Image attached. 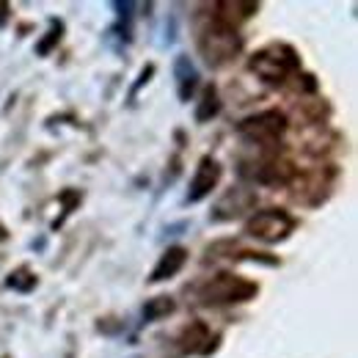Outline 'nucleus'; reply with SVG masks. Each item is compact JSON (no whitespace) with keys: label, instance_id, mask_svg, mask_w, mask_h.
<instances>
[{"label":"nucleus","instance_id":"nucleus-4","mask_svg":"<svg viewBox=\"0 0 358 358\" xmlns=\"http://www.w3.org/2000/svg\"><path fill=\"white\" fill-rule=\"evenodd\" d=\"M281 130H284V116H278V113H262V116L245 119L240 124V133L251 141H273L281 135Z\"/></svg>","mask_w":358,"mask_h":358},{"label":"nucleus","instance_id":"nucleus-5","mask_svg":"<svg viewBox=\"0 0 358 358\" xmlns=\"http://www.w3.org/2000/svg\"><path fill=\"white\" fill-rule=\"evenodd\" d=\"M218 177H221V169L215 160L204 157L193 174V182H190V190H187V201H201L204 196L213 193V187L218 185Z\"/></svg>","mask_w":358,"mask_h":358},{"label":"nucleus","instance_id":"nucleus-7","mask_svg":"<svg viewBox=\"0 0 358 358\" xmlns=\"http://www.w3.org/2000/svg\"><path fill=\"white\" fill-rule=\"evenodd\" d=\"M174 75H177L179 99H182V102H187V99L193 96V89L199 86V72H196V66L190 64V58H187V55H179L177 61H174Z\"/></svg>","mask_w":358,"mask_h":358},{"label":"nucleus","instance_id":"nucleus-9","mask_svg":"<svg viewBox=\"0 0 358 358\" xmlns=\"http://www.w3.org/2000/svg\"><path fill=\"white\" fill-rule=\"evenodd\" d=\"M218 108H221L218 91H215V86H207L204 94H201V105L196 108V119H199V122H207V119H213V116L218 113Z\"/></svg>","mask_w":358,"mask_h":358},{"label":"nucleus","instance_id":"nucleus-6","mask_svg":"<svg viewBox=\"0 0 358 358\" xmlns=\"http://www.w3.org/2000/svg\"><path fill=\"white\" fill-rule=\"evenodd\" d=\"M185 262H187V251H185V248H179V245L169 248V251L160 257V262L155 265L152 275H149V281H152V284H157V281H166V278L177 275Z\"/></svg>","mask_w":358,"mask_h":358},{"label":"nucleus","instance_id":"nucleus-3","mask_svg":"<svg viewBox=\"0 0 358 358\" xmlns=\"http://www.w3.org/2000/svg\"><path fill=\"white\" fill-rule=\"evenodd\" d=\"M289 229H292V221H289L284 213H278V210L257 213V215L248 221V226H245V231H248L251 237H259V240H265V243H275V240L287 237Z\"/></svg>","mask_w":358,"mask_h":358},{"label":"nucleus","instance_id":"nucleus-1","mask_svg":"<svg viewBox=\"0 0 358 358\" xmlns=\"http://www.w3.org/2000/svg\"><path fill=\"white\" fill-rule=\"evenodd\" d=\"M237 47L240 42H237L231 25H215L201 34V52L207 55L210 64H224L226 58H231L237 52Z\"/></svg>","mask_w":358,"mask_h":358},{"label":"nucleus","instance_id":"nucleus-8","mask_svg":"<svg viewBox=\"0 0 358 358\" xmlns=\"http://www.w3.org/2000/svg\"><path fill=\"white\" fill-rule=\"evenodd\" d=\"M251 66H254L262 78H268V80H281V75H284L289 66H295V61H292V58H275V55H270L268 50H265V52H259V55L251 61Z\"/></svg>","mask_w":358,"mask_h":358},{"label":"nucleus","instance_id":"nucleus-2","mask_svg":"<svg viewBox=\"0 0 358 358\" xmlns=\"http://www.w3.org/2000/svg\"><path fill=\"white\" fill-rule=\"evenodd\" d=\"M254 292H257V287H254V284L240 281V278H234V275H218L215 281H210V284L201 289L204 301H215V303H226V301H245V298H251Z\"/></svg>","mask_w":358,"mask_h":358},{"label":"nucleus","instance_id":"nucleus-10","mask_svg":"<svg viewBox=\"0 0 358 358\" xmlns=\"http://www.w3.org/2000/svg\"><path fill=\"white\" fill-rule=\"evenodd\" d=\"M171 312H174V301H171V298H152V301L143 306V320L152 322V320H157V317L171 314Z\"/></svg>","mask_w":358,"mask_h":358}]
</instances>
